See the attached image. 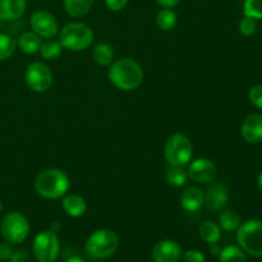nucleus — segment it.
Returning <instances> with one entry per match:
<instances>
[{"instance_id":"1","label":"nucleus","mask_w":262,"mask_h":262,"mask_svg":"<svg viewBox=\"0 0 262 262\" xmlns=\"http://www.w3.org/2000/svg\"><path fill=\"white\" fill-rule=\"evenodd\" d=\"M107 77L117 89L122 91H133L142 83L143 71L135 59L122 58L110 64Z\"/></svg>"},{"instance_id":"2","label":"nucleus","mask_w":262,"mask_h":262,"mask_svg":"<svg viewBox=\"0 0 262 262\" xmlns=\"http://www.w3.org/2000/svg\"><path fill=\"white\" fill-rule=\"evenodd\" d=\"M71 188V182L66 171L60 169H46L35 179L37 194L46 200H58L67 194Z\"/></svg>"},{"instance_id":"3","label":"nucleus","mask_w":262,"mask_h":262,"mask_svg":"<svg viewBox=\"0 0 262 262\" xmlns=\"http://www.w3.org/2000/svg\"><path fill=\"white\" fill-rule=\"evenodd\" d=\"M59 41L64 49L71 51H83L94 42V32L86 23L71 22L60 30Z\"/></svg>"},{"instance_id":"4","label":"nucleus","mask_w":262,"mask_h":262,"mask_svg":"<svg viewBox=\"0 0 262 262\" xmlns=\"http://www.w3.org/2000/svg\"><path fill=\"white\" fill-rule=\"evenodd\" d=\"M164 156L169 165L186 166L191 163L193 156V145L188 136L174 133L166 140Z\"/></svg>"},{"instance_id":"5","label":"nucleus","mask_w":262,"mask_h":262,"mask_svg":"<svg viewBox=\"0 0 262 262\" xmlns=\"http://www.w3.org/2000/svg\"><path fill=\"white\" fill-rule=\"evenodd\" d=\"M119 248V237L110 229H100L92 233L86 241L84 250L91 257L106 258Z\"/></svg>"},{"instance_id":"6","label":"nucleus","mask_w":262,"mask_h":262,"mask_svg":"<svg viewBox=\"0 0 262 262\" xmlns=\"http://www.w3.org/2000/svg\"><path fill=\"white\" fill-rule=\"evenodd\" d=\"M239 247L253 257H262V222L247 220L237 229Z\"/></svg>"},{"instance_id":"7","label":"nucleus","mask_w":262,"mask_h":262,"mask_svg":"<svg viewBox=\"0 0 262 262\" xmlns=\"http://www.w3.org/2000/svg\"><path fill=\"white\" fill-rule=\"evenodd\" d=\"M0 233L7 242L19 245L25 242L30 234V223L20 212H8L0 223Z\"/></svg>"},{"instance_id":"8","label":"nucleus","mask_w":262,"mask_h":262,"mask_svg":"<svg viewBox=\"0 0 262 262\" xmlns=\"http://www.w3.org/2000/svg\"><path fill=\"white\" fill-rule=\"evenodd\" d=\"M32 251L38 262H55L60 251V243L56 233L51 230L38 233L33 239Z\"/></svg>"},{"instance_id":"9","label":"nucleus","mask_w":262,"mask_h":262,"mask_svg":"<svg viewBox=\"0 0 262 262\" xmlns=\"http://www.w3.org/2000/svg\"><path fill=\"white\" fill-rule=\"evenodd\" d=\"M25 81L33 92H45L53 84V72L45 63L35 61L26 69Z\"/></svg>"},{"instance_id":"10","label":"nucleus","mask_w":262,"mask_h":262,"mask_svg":"<svg viewBox=\"0 0 262 262\" xmlns=\"http://www.w3.org/2000/svg\"><path fill=\"white\" fill-rule=\"evenodd\" d=\"M30 25L33 32L42 38H53L59 32L58 20L48 10H36L31 15Z\"/></svg>"},{"instance_id":"11","label":"nucleus","mask_w":262,"mask_h":262,"mask_svg":"<svg viewBox=\"0 0 262 262\" xmlns=\"http://www.w3.org/2000/svg\"><path fill=\"white\" fill-rule=\"evenodd\" d=\"M188 178L200 184L211 183L216 177V165L212 160L206 158H199L188 164Z\"/></svg>"},{"instance_id":"12","label":"nucleus","mask_w":262,"mask_h":262,"mask_svg":"<svg viewBox=\"0 0 262 262\" xmlns=\"http://www.w3.org/2000/svg\"><path fill=\"white\" fill-rule=\"evenodd\" d=\"M182 247L171 239H164L156 243L151 252L154 262H179L182 258Z\"/></svg>"},{"instance_id":"13","label":"nucleus","mask_w":262,"mask_h":262,"mask_svg":"<svg viewBox=\"0 0 262 262\" xmlns=\"http://www.w3.org/2000/svg\"><path fill=\"white\" fill-rule=\"evenodd\" d=\"M229 201V191L223 183H212L205 192V205L210 211H220Z\"/></svg>"},{"instance_id":"14","label":"nucleus","mask_w":262,"mask_h":262,"mask_svg":"<svg viewBox=\"0 0 262 262\" xmlns=\"http://www.w3.org/2000/svg\"><path fill=\"white\" fill-rule=\"evenodd\" d=\"M241 133L246 142L252 145L262 142V113H253L248 115L243 120Z\"/></svg>"},{"instance_id":"15","label":"nucleus","mask_w":262,"mask_h":262,"mask_svg":"<svg viewBox=\"0 0 262 262\" xmlns=\"http://www.w3.org/2000/svg\"><path fill=\"white\" fill-rule=\"evenodd\" d=\"M205 205V192L199 187H188L181 196V206L187 212H197Z\"/></svg>"},{"instance_id":"16","label":"nucleus","mask_w":262,"mask_h":262,"mask_svg":"<svg viewBox=\"0 0 262 262\" xmlns=\"http://www.w3.org/2000/svg\"><path fill=\"white\" fill-rule=\"evenodd\" d=\"M64 212L71 217H81L87 211V202L79 194H66L61 201Z\"/></svg>"},{"instance_id":"17","label":"nucleus","mask_w":262,"mask_h":262,"mask_svg":"<svg viewBox=\"0 0 262 262\" xmlns=\"http://www.w3.org/2000/svg\"><path fill=\"white\" fill-rule=\"evenodd\" d=\"M26 5V0H0V19H17L25 13Z\"/></svg>"},{"instance_id":"18","label":"nucleus","mask_w":262,"mask_h":262,"mask_svg":"<svg viewBox=\"0 0 262 262\" xmlns=\"http://www.w3.org/2000/svg\"><path fill=\"white\" fill-rule=\"evenodd\" d=\"M17 45L19 46L20 51H23L25 54H28V55H32V54L38 53L41 46V38L40 36L36 35L35 32H23L22 35L19 36L17 41Z\"/></svg>"},{"instance_id":"19","label":"nucleus","mask_w":262,"mask_h":262,"mask_svg":"<svg viewBox=\"0 0 262 262\" xmlns=\"http://www.w3.org/2000/svg\"><path fill=\"white\" fill-rule=\"evenodd\" d=\"M95 0H64V9L67 14L73 18L82 17L91 10Z\"/></svg>"},{"instance_id":"20","label":"nucleus","mask_w":262,"mask_h":262,"mask_svg":"<svg viewBox=\"0 0 262 262\" xmlns=\"http://www.w3.org/2000/svg\"><path fill=\"white\" fill-rule=\"evenodd\" d=\"M92 59L95 63L101 67H107L113 63L114 59V51L113 48L106 42H100L92 50Z\"/></svg>"},{"instance_id":"21","label":"nucleus","mask_w":262,"mask_h":262,"mask_svg":"<svg viewBox=\"0 0 262 262\" xmlns=\"http://www.w3.org/2000/svg\"><path fill=\"white\" fill-rule=\"evenodd\" d=\"M199 234L200 238L204 242L212 245V243H217L220 241V237H222V228L219 227V224H216L214 222H205L200 227Z\"/></svg>"},{"instance_id":"22","label":"nucleus","mask_w":262,"mask_h":262,"mask_svg":"<svg viewBox=\"0 0 262 262\" xmlns=\"http://www.w3.org/2000/svg\"><path fill=\"white\" fill-rule=\"evenodd\" d=\"M178 17L171 8H163L156 14V25L161 31H171L177 26Z\"/></svg>"},{"instance_id":"23","label":"nucleus","mask_w":262,"mask_h":262,"mask_svg":"<svg viewBox=\"0 0 262 262\" xmlns=\"http://www.w3.org/2000/svg\"><path fill=\"white\" fill-rule=\"evenodd\" d=\"M165 179L168 182V184H170L171 187L179 188V187H183L187 183L188 174L184 170L183 166L169 165L165 171Z\"/></svg>"},{"instance_id":"24","label":"nucleus","mask_w":262,"mask_h":262,"mask_svg":"<svg viewBox=\"0 0 262 262\" xmlns=\"http://www.w3.org/2000/svg\"><path fill=\"white\" fill-rule=\"evenodd\" d=\"M40 54L43 59L46 60H55L61 55L63 51V46H61L60 41L53 40V38H48L46 41L41 42L40 46Z\"/></svg>"},{"instance_id":"25","label":"nucleus","mask_w":262,"mask_h":262,"mask_svg":"<svg viewBox=\"0 0 262 262\" xmlns=\"http://www.w3.org/2000/svg\"><path fill=\"white\" fill-rule=\"evenodd\" d=\"M241 224L239 215L233 210H225L219 215V227L225 232H234Z\"/></svg>"},{"instance_id":"26","label":"nucleus","mask_w":262,"mask_h":262,"mask_svg":"<svg viewBox=\"0 0 262 262\" xmlns=\"http://www.w3.org/2000/svg\"><path fill=\"white\" fill-rule=\"evenodd\" d=\"M219 262H248L245 251L235 246H227L219 253Z\"/></svg>"},{"instance_id":"27","label":"nucleus","mask_w":262,"mask_h":262,"mask_svg":"<svg viewBox=\"0 0 262 262\" xmlns=\"http://www.w3.org/2000/svg\"><path fill=\"white\" fill-rule=\"evenodd\" d=\"M17 49V40L7 33H0V61L9 59Z\"/></svg>"},{"instance_id":"28","label":"nucleus","mask_w":262,"mask_h":262,"mask_svg":"<svg viewBox=\"0 0 262 262\" xmlns=\"http://www.w3.org/2000/svg\"><path fill=\"white\" fill-rule=\"evenodd\" d=\"M245 17L262 19V0H246L243 5Z\"/></svg>"},{"instance_id":"29","label":"nucleus","mask_w":262,"mask_h":262,"mask_svg":"<svg viewBox=\"0 0 262 262\" xmlns=\"http://www.w3.org/2000/svg\"><path fill=\"white\" fill-rule=\"evenodd\" d=\"M256 19L250 17H245L239 22V32L242 33L243 36H251L256 32Z\"/></svg>"},{"instance_id":"30","label":"nucleus","mask_w":262,"mask_h":262,"mask_svg":"<svg viewBox=\"0 0 262 262\" xmlns=\"http://www.w3.org/2000/svg\"><path fill=\"white\" fill-rule=\"evenodd\" d=\"M248 99L253 106L262 110V84H256L250 90Z\"/></svg>"},{"instance_id":"31","label":"nucleus","mask_w":262,"mask_h":262,"mask_svg":"<svg viewBox=\"0 0 262 262\" xmlns=\"http://www.w3.org/2000/svg\"><path fill=\"white\" fill-rule=\"evenodd\" d=\"M184 262H206V257L201 251L197 250H188L183 253Z\"/></svg>"},{"instance_id":"32","label":"nucleus","mask_w":262,"mask_h":262,"mask_svg":"<svg viewBox=\"0 0 262 262\" xmlns=\"http://www.w3.org/2000/svg\"><path fill=\"white\" fill-rule=\"evenodd\" d=\"M13 252H14V251H13L12 243H9L5 241L4 243H2V245H0V260L2 261L10 260Z\"/></svg>"},{"instance_id":"33","label":"nucleus","mask_w":262,"mask_h":262,"mask_svg":"<svg viewBox=\"0 0 262 262\" xmlns=\"http://www.w3.org/2000/svg\"><path fill=\"white\" fill-rule=\"evenodd\" d=\"M105 4L113 12H119L127 7L128 0H105Z\"/></svg>"},{"instance_id":"34","label":"nucleus","mask_w":262,"mask_h":262,"mask_svg":"<svg viewBox=\"0 0 262 262\" xmlns=\"http://www.w3.org/2000/svg\"><path fill=\"white\" fill-rule=\"evenodd\" d=\"M10 262H28V255L26 251H17L13 252L12 257H10Z\"/></svg>"},{"instance_id":"35","label":"nucleus","mask_w":262,"mask_h":262,"mask_svg":"<svg viewBox=\"0 0 262 262\" xmlns=\"http://www.w3.org/2000/svg\"><path fill=\"white\" fill-rule=\"evenodd\" d=\"M160 7L163 8H173L181 3V0H155Z\"/></svg>"},{"instance_id":"36","label":"nucleus","mask_w":262,"mask_h":262,"mask_svg":"<svg viewBox=\"0 0 262 262\" xmlns=\"http://www.w3.org/2000/svg\"><path fill=\"white\" fill-rule=\"evenodd\" d=\"M220 251H222V248L217 246V243H212L211 247H210V253H211V255H214V256H219Z\"/></svg>"},{"instance_id":"37","label":"nucleus","mask_w":262,"mask_h":262,"mask_svg":"<svg viewBox=\"0 0 262 262\" xmlns=\"http://www.w3.org/2000/svg\"><path fill=\"white\" fill-rule=\"evenodd\" d=\"M50 230H51V232H54V233H58L59 230H60V224H59V223H56V222H54L53 224H51Z\"/></svg>"},{"instance_id":"38","label":"nucleus","mask_w":262,"mask_h":262,"mask_svg":"<svg viewBox=\"0 0 262 262\" xmlns=\"http://www.w3.org/2000/svg\"><path fill=\"white\" fill-rule=\"evenodd\" d=\"M64 262H84V261L82 260V258L77 257V256H73V257H69L68 260H66Z\"/></svg>"},{"instance_id":"39","label":"nucleus","mask_w":262,"mask_h":262,"mask_svg":"<svg viewBox=\"0 0 262 262\" xmlns=\"http://www.w3.org/2000/svg\"><path fill=\"white\" fill-rule=\"evenodd\" d=\"M257 187H258V189L262 192V171L258 174V177H257Z\"/></svg>"},{"instance_id":"40","label":"nucleus","mask_w":262,"mask_h":262,"mask_svg":"<svg viewBox=\"0 0 262 262\" xmlns=\"http://www.w3.org/2000/svg\"><path fill=\"white\" fill-rule=\"evenodd\" d=\"M2 209H3V204H2V200H0V212H2Z\"/></svg>"}]
</instances>
